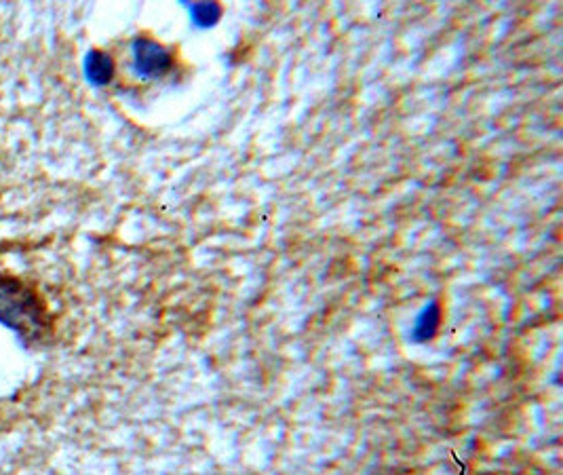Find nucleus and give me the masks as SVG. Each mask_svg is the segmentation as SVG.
I'll return each instance as SVG.
<instances>
[{
  "instance_id": "1",
  "label": "nucleus",
  "mask_w": 563,
  "mask_h": 475,
  "mask_svg": "<svg viewBox=\"0 0 563 475\" xmlns=\"http://www.w3.org/2000/svg\"><path fill=\"white\" fill-rule=\"evenodd\" d=\"M0 326L11 330L24 347H38L47 340L51 321L41 298L24 281L0 277Z\"/></svg>"
},
{
  "instance_id": "2",
  "label": "nucleus",
  "mask_w": 563,
  "mask_h": 475,
  "mask_svg": "<svg viewBox=\"0 0 563 475\" xmlns=\"http://www.w3.org/2000/svg\"><path fill=\"white\" fill-rule=\"evenodd\" d=\"M131 60H133V70L138 76L146 81H154L165 76L171 66H173V57L171 53L157 41L152 38H135L131 45Z\"/></svg>"
},
{
  "instance_id": "3",
  "label": "nucleus",
  "mask_w": 563,
  "mask_h": 475,
  "mask_svg": "<svg viewBox=\"0 0 563 475\" xmlns=\"http://www.w3.org/2000/svg\"><path fill=\"white\" fill-rule=\"evenodd\" d=\"M83 74L93 87H104L114 76V60L106 51L91 49L83 60Z\"/></svg>"
},
{
  "instance_id": "4",
  "label": "nucleus",
  "mask_w": 563,
  "mask_h": 475,
  "mask_svg": "<svg viewBox=\"0 0 563 475\" xmlns=\"http://www.w3.org/2000/svg\"><path fill=\"white\" fill-rule=\"evenodd\" d=\"M441 307H439V302L437 300H431V302H426L424 304V309L416 315L414 319V326H412V340L414 342H429L437 336L439 328H441Z\"/></svg>"
},
{
  "instance_id": "5",
  "label": "nucleus",
  "mask_w": 563,
  "mask_h": 475,
  "mask_svg": "<svg viewBox=\"0 0 563 475\" xmlns=\"http://www.w3.org/2000/svg\"><path fill=\"white\" fill-rule=\"evenodd\" d=\"M220 15H222V7L216 3H199V5H192V9H190L192 24L199 28L216 26Z\"/></svg>"
}]
</instances>
